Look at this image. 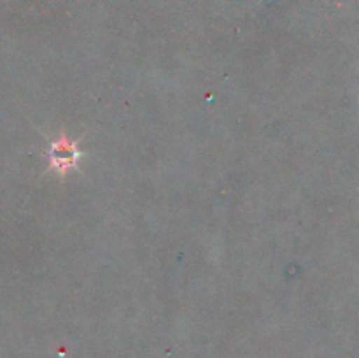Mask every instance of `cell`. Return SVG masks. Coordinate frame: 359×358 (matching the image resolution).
Wrapping results in <instances>:
<instances>
[{
    "mask_svg": "<svg viewBox=\"0 0 359 358\" xmlns=\"http://www.w3.org/2000/svg\"><path fill=\"white\" fill-rule=\"evenodd\" d=\"M77 158V151L72 144H69L67 140H60L53 146L51 151V160L53 164H56L55 167L60 168H67L76 161Z\"/></svg>",
    "mask_w": 359,
    "mask_h": 358,
    "instance_id": "6da1fadb",
    "label": "cell"
}]
</instances>
